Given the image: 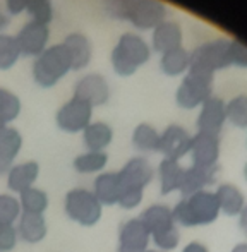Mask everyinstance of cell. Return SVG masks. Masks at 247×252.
Returning a JSON list of instances; mask_svg holds the SVG:
<instances>
[{
	"label": "cell",
	"instance_id": "1",
	"mask_svg": "<svg viewBox=\"0 0 247 252\" xmlns=\"http://www.w3.org/2000/svg\"><path fill=\"white\" fill-rule=\"evenodd\" d=\"M175 225L179 226H203L211 225L220 216V206L216 196L211 190H199L182 197L172 209Z\"/></svg>",
	"mask_w": 247,
	"mask_h": 252
},
{
	"label": "cell",
	"instance_id": "2",
	"mask_svg": "<svg viewBox=\"0 0 247 252\" xmlns=\"http://www.w3.org/2000/svg\"><path fill=\"white\" fill-rule=\"evenodd\" d=\"M119 173V184H121V194L119 202L122 209H134L143 202L144 187L153 180L154 172L151 163L143 156L130 158L124 165Z\"/></svg>",
	"mask_w": 247,
	"mask_h": 252
},
{
	"label": "cell",
	"instance_id": "3",
	"mask_svg": "<svg viewBox=\"0 0 247 252\" xmlns=\"http://www.w3.org/2000/svg\"><path fill=\"white\" fill-rule=\"evenodd\" d=\"M151 48L141 36L124 33L110 53V62L119 76H132L143 63L150 60Z\"/></svg>",
	"mask_w": 247,
	"mask_h": 252
},
{
	"label": "cell",
	"instance_id": "4",
	"mask_svg": "<svg viewBox=\"0 0 247 252\" xmlns=\"http://www.w3.org/2000/svg\"><path fill=\"white\" fill-rule=\"evenodd\" d=\"M72 70L69 52L63 43H55L45 48L33 62V77L41 88H52Z\"/></svg>",
	"mask_w": 247,
	"mask_h": 252
},
{
	"label": "cell",
	"instance_id": "5",
	"mask_svg": "<svg viewBox=\"0 0 247 252\" xmlns=\"http://www.w3.org/2000/svg\"><path fill=\"white\" fill-rule=\"evenodd\" d=\"M230 65V40H225V38L208 41L189 52V72L213 76L216 70L227 69Z\"/></svg>",
	"mask_w": 247,
	"mask_h": 252
},
{
	"label": "cell",
	"instance_id": "6",
	"mask_svg": "<svg viewBox=\"0 0 247 252\" xmlns=\"http://www.w3.org/2000/svg\"><path fill=\"white\" fill-rule=\"evenodd\" d=\"M101 202L96 199L93 190L88 189H72L67 192L63 201L65 215L72 221L79 223L81 226H93L100 221L101 211H103Z\"/></svg>",
	"mask_w": 247,
	"mask_h": 252
},
{
	"label": "cell",
	"instance_id": "7",
	"mask_svg": "<svg viewBox=\"0 0 247 252\" xmlns=\"http://www.w3.org/2000/svg\"><path fill=\"white\" fill-rule=\"evenodd\" d=\"M213 91V76L199 72H189L182 79L181 86L175 93V101L181 108L192 110L201 106L208 98H211Z\"/></svg>",
	"mask_w": 247,
	"mask_h": 252
},
{
	"label": "cell",
	"instance_id": "8",
	"mask_svg": "<svg viewBox=\"0 0 247 252\" xmlns=\"http://www.w3.org/2000/svg\"><path fill=\"white\" fill-rule=\"evenodd\" d=\"M91 117H93V106L81 98L72 96L59 108L57 115H55V122L63 132L74 134L83 132L91 124Z\"/></svg>",
	"mask_w": 247,
	"mask_h": 252
},
{
	"label": "cell",
	"instance_id": "9",
	"mask_svg": "<svg viewBox=\"0 0 247 252\" xmlns=\"http://www.w3.org/2000/svg\"><path fill=\"white\" fill-rule=\"evenodd\" d=\"M167 17V5L160 0H134L127 21L137 30H154Z\"/></svg>",
	"mask_w": 247,
	"mask_h": 252
},
{
	"label": "cell",
	"instance_id": "10",
	"mask_svg": "<svg viewBox=\"0 0 247 252\" xmlns=\"http://www.w3.org/2000/svg\"><path fill=\"white\" fill-rule=\"evenodd\" d=\"M17 45H19L21 55L28 57H38L45 48L48 47V40H50V30L48 24L38 23V21H28L19 33L16 34Z\"/></svg>",
	"mask_w": 247,
	"mask_h": 252
},
{
	"label": "cell",
	"instance_id": "11",
	"mask_svg": "<svg viewBox=\"0 0 247 252\" xmlns=\"http://www.w3.org/2000/svg\"><path fill=\"white\" fill-rule=\"evenodd\" d=\"M74 96L88 101L91 106H100L105 105L110 98V86L101 74L90 72L76 83Z\"/></svg>",
	"mask_w": 247,
	"mask_h": 252
},
{
	"label": "cell",
	"instance_id": "12",
	"mask_svg": "<svg viewBox=\"0 0 247 252\" xmlns=\"http://www.w3.org/2000/svg\"><path fill=\"white\" fill-rule=\"evenodd\" d=\"M190 141L192 136L187 132L182 126H168L163 132L160 134V151L165 158L175 159L179 161L181 158H184L185 155H189L190 151Z\"/></svg>",
	"mask_w": 247,
	"mask_h": 252
},
{
	"label": "cell",
	"instance_id": "13",
	"mask_svg": "<svg viewBox=\"0 0 247 252\" xmlns=\"http://www.w3.org/2000/svg\"><path fill=\"white\" fill-rule=\"evenodd\" d=\"M150 232L139 218H130L119 230V252H146L150 246Z\"/></svg>",
	"mask_w": 247,
	"mask_h": 252
},
{
	"label": "cell",
	"instance_id": "14",
	"mask_svg": "<svg viewBox=\"0 0 247 252\" xmlns=\"http://www.w3.org/2000/svg\"><path fill=\"white\" fill-rule=\"evenodd\" d=\"M225 122H227V112L223 100L215 96L208 98L201 105V112L197 115V132L220 136Z\"/></svg>",
	"mask_w": 247,
	"mask_h": 252
},
{
	"label": "cell",
	"instance_id": "15",
	"mask_svg": "<svg viewBox=\"0 0 247 252\" xmlns=\"http://www.w3.org/2000/svg\"><path fill=\"white\" fill-rule=\"evenodd\" d=\"M192 165L196 166H216L220 158V136L197 132L190 141Z\"/></svg>",
	"mask_w": 247,
	"mask_h": 252
},
{
	"label": "cell",
	"instance_id": "16",
	"mask_svg": "<svg viewBox=\"0 0 247 252\" xmlns=\"http://www.w3.org/2000/svg\"><path fill=\"white\" fill-rule=\"evenodd\" d=\"M220 166H196L190 165L189 168H184V177L181 184V194L184 197L190 196L194 192L204 190L208 186L216 182V175Z\"/></svg>",
	"mask_w": 247,
	"mask_h": 252
},
{
	"label": "cell",
	"instance_id": "17",
	"mask_svg": "<svg viewBox=\"0 0 247 252\" xmlns=\"http://www.w3.org/2000/svg\"><path fill=\"white\" fill-rule=\"evenodd\" d=\"M182 30L181 24L175 21H167L160 23L153 30V36H151V47L154 52L165 53L168 50H174L177 47H182Z\"/></svg>",
	"mask_w": 247,
	"mask_h": 252
},
{
	"label": "cell",
	"instance_id": "18",
	"mask_svg": "<svg viewBox=\"0 0 247 252\" xmlns=\"http://www.w3.org/2000/svg\"><path fill=\"white\" fill-rule=\"evenodd\" d=\"M38 173H40V165L36 161H24L14 165L7 172V187L12 192L23 194L24 190L33 187V184L38 179Z\"/></svg>",
	"mask_w": 247,
	"mask_h": 252
},
{
	"label": "cell",
	"instance_id": "19",
	"mask_svg": "<svg viewBox=\"0 0 247 252\" xmlns=\"http://www.w3.org/2000/svg\"><path fill=\"white\" fill-rule=\"evenodd\" d=\"M23 146V136L17 129L7 126L0 132V175L14 166V159Z\"/></svg>",
	"mask_w": 247,
	"mask_h": 252
},
{
	"label": "cell",
	"instance_id": "20",
	"mask_svg": "<svg viewBox=\"0 0 247 252\" xmlns=\"http://www.w3.org/2000/svg\"><path fill=\"white\" fill-rule=\"evenodd\" d=\"M139 220L143 221V225L146 226V230L150 232V235H156L165 230L175 226L174 216H172V209L165 204H153L150 208H146L141 213Z\"/></svg>",
	"mask_w": 247,
	"mask_h": 252
},
{
	"label": "cell",
	"instance_id": "21",
	"mask_svg": "<svg viewBox=\"0 0 247 252\" xmlns=\"http://www.w3.org/2000/svg\"><path fill=\"white\" fill-rule=\"evenodd\" d=\"M69 52L72 70H81L90 63L91 60V43L86 34L83 33H69L62 41Z\"/></svg>",
	"mask_w": 247,
	"mask_h": 252
},
{
	"label": "cell",
	"instance_id": "22",
	"mask_svg": "<svg viewBox=\"0 0 247 252\" xmlns=\"http://www.w3.org/2000/svg\"><path fill=\"white\" fill-rule=\"evenodd\" d=\"M215 196L220 206V213L227 216H239L246 206V197L242 190L232 184H220L215 190Z\"/></svg>",
	"mask_w": 247,
	"mask_h": 252
},
{
	"label": "cell",
	"instance_id": "23",
	"mask_svg": "<svg viewBox=\"0 0 247 252\" xmlns=\"http://www.w3.org/2000/svg\"><path fill=\"white\" fill-rule=\"evenodd\" d=\"M17 235L28 244H38L47 237V221L43 215L34 213H21L19 216V228Z\"/></svg>",
	"mask_w": 247,
	"mask_h": 252
},
{
	"label": "cell",
	"instance_id": "24",
	"mask_svg": "<svg viewBox=\"0 0 247 252\" xmlns=\"http://www.w3.org/2000/svg\"><path fill=\"white\" fill-rule=\"evenodd\" d=\"M158 177H160V192L167 196V194L181 189L184 166L175 159L163 158L158 166Z\"/></svg>",
	"mask_w": 247,
	"mask_h": 252
},
{
	"label": "cell",
	"instance_id": "25",
	"mask_svg": "<svg viewBox=\"0 0 247 252\" xmlns=\"http://www.w3.org/2000/svg\"><path fill=\"white\" fill-rule=\"evenodd\" d=\"M94 196L101 202V206H114L119 202L121 194V184H119L117 172H105L100 173L94 180Z\"/></svg>",
	"mask_w": 247,
	"mask_h": 252
},
{
	"label": "cell",
	"instance_id": "26",
	"mask_svg": "<svg viewBox=\"0 0 247 252\" xmlns=\"http://www.w3.org/2000/svg\"><path fill=\"white\" fill-rule=\"evenodd\" d=\"M84 144L90 151H103L114 139V130L105 122H91L83 130Z\"/></svg>",
	"mask_w": 247,
	"mask_h": 252
},
{
	"label": "cell",
	"instance_id": "27",
	"mask_svg": "<svg viewBox=\"0 0 247 252\" xmlns=\"http://www.w3.org/2000/svg\"><path fill=\"white\" fill-rule=\"evenodd\" d=\"M160 69L167 76H179L189 69V52L184 47H177L174 50L161 53Z\"/></svg>",
	"mask_w": 247,
	"mask_h": 252
},
{
	"label": "cell",
	"instance_id": "28",
	"mask_svg": "<svg viewBox=\"0 0 247 252\" xmlns=\"http://www.w3.org/2000/svg\"><path fill=\"white\" fill-rule=\"evenodd\" d=\"M132 144L139 151H158L160 132L150 124H139L132 132Z\"/></svg>",
	"mask_w": 247,
	"mask_h": 252
},
{
	"label": "cell",
	"instance_id": "29",
	"mask_svg": "<svg viewBox=\"0 0 247 252\" xmlns=\"http://www.w3.org/2000/svg\"><path fill=\"white\" fill-rule=\"evenodd\" d=\"M108 163V155L105 151H88L74 159V168L79 173H96L103 170Z\"/></svg>",
	"mask_w": 247,
	"mask_h": 252
},
{
	"label": "cell",
	"instance_id": "30",
	"mask_svg": "<svg viewBox=\"0 0 247 252\" xmlns=\"http://www.w3.org/2000/svg\"><path fill=\"white\" fill-rule=\"evenodd\" d=\"M21 209L23 213H34V215H43L45 209L48 208V196L41 189H31L24 190L21 194Z\"/></svg>",
	"mask_w": 247,
	"mask_h": 252
},
{
	"label": "cell",
	"instance_id": "31",
	"mask_svg": "<svg viewBox=\"0 0 247 252\" xmlns=\"http://www.w3.org/2000/svg\"><path fill=\"white\" fill-rule=\"evenodd\" d=\"M227 120L239 129H247V94H239L225 103Z\"/></svg>",
	"mask_w": 247,
	"mask_h": 252
},
{
	"label": "cell",
	"instance_id": "32",
	"mask_svg": "<svg viewBox=\"0 0 247 252\" xmlns=\"http://www.w3.org/2000/svg\"><path fill=\"white\" fill-rule=\"evenodd\" d=\"M21 50L16 36L0 33V70H7L19 60Z\"/></svg>",
	"mask_w": 247,
	"mask_h": 252
},
{
	"label": "cell",
	"instance_id": "33",
	"mask_svg": "<svg viewBox=\"0 0 247 252\" xmlns=\"http://www.w3.org/2000/svg\"><path fill=\"white\" fill-rule=\"evenodd\" d=\"M21 113V100L16 93L0 88V119L5 124L12 122Z\"/></svg>",
	"mask_w": 247,
	"mask_h": 252
},
{
	"label": "cell",
	"instance_id": "34",
	"mask_svg": "<svg viewBox=\"0 0 247 252\" xmlns=\"http://www.w3.org/2000/svg\"><path fill=\"white\" fill-rule=\"evenodd\" d=\"M21 202L14 196L0 194V225H12L21 216Z\"/></svg>",
	"mask_w": 247,
	"mask_h": 252
},
{
	"label": "cell",
	"instance_id": "35",
	"mask_svg": "<svg viewBox=\"0 0 247 252\" xmlns=\"http://www.w3.org/2000/svg\"><path fill=\"white\" fill-rule=\"evenodd\" d=\"M26 12H30L33 21H38V23H43V24H48L54 19L52 0H28Z\"/></svg>",
	"mask_w": 247,
	"mask_h": 252
},
{
	"label": "cell",
	"instance_id": "36",
	"mask_svg": "<svg viewBox=\"0 0 247 252\" xmlns=\"http://www.w3.org/2000/svg\"><path fill=\"white\" fill-rule=\"evenodd\" d=\"M154 242V246L160 251H174L179 247V242H181V232H179V226H172V228L165 230L161 233H156V235L151 237Z\"/></svg>",
	"mask_w": 247,
	"mask_h": 252
},
{
	"label": "cell",
	"instance_id": "37",
	"mask_svg": "<svg viewBox=\"0 0 247 252\" xmlns=\"http://www.w3.org/2000/svg\"><path fill=\"white\" fill-rule=\"evenodd\" d=\"M134 0H103V9L114 19L127 21Z\"/></svg>",
	"mask_w": 247,
	"mask_h": 252
},
{
	"label": "cell",
	"instance_id": "38",
	"mask_svg": "<svg viewBox=\"0 0 247 252\" xmlns=\"http://www.w3.org/2000/svg\"><path fill=\"white\" fill-rule=\"evenodd\" d=\"M17 244V230L14 225H0V252L12 251Z\"/></svg>",
	"mask_w": 247,
	"mask_h": 252
},
{
	"label": "cell",
	"instance_id": "39",
	"mask_svg": "<svg viewBox=\"0 0 247 252\" xmlns=\"http://www.w3.org/2000/svg\"><path fill=\"white\" fill-rule=\"evenodd\" d=\"M230 57L232 65L247 67V45L241 40H230Z\"/></svg>",
	"mask_w": 247,
	"mask_h": 252
},
{
	"label": "cell",
	"instance_id": "40",
	"mask_svg": "<svg viewBox=\"0 0 247 252\" xmlns=\"http://www.w3.org/2000/svg\"><path fill=\"white\" fill-rule=\"evenodd\" d=\"M5 5H7V10H9L12 16H17V14H21L23 10H26L28 0H5Z\"/></svg>",
	"mask_w": 247,
	"mask_h": 252
},
{
	"label": "cell",
	"instance_id": "41",
	"mask_svg": "<svg viewBox=\"0 0 247 252\" xmlns=\"http://www.w3.org/2000/svg\"><path fill=\"white\" fill-rule=\"evenodd\" d=\"M182 252H210V249L201 242H189Z\"/></svg>",
	"mask_w": 247,
	"mask_h": 252
},
{
	"label": "cell",
	"instance_id": "42",
	"mask_svg": "<svg viewBox=\"0 0 247 252\" xmlns=\"http://www.w3.org/2000/svg\"><path fill=\"white\" fill-rule=\"evenodd\" d=\"M239 226H241V230L247 235V204L241 211V215H239Z\"/></svg>",
	"mask_w": 247,
	"mask_h": 252
},
{
	"label": "cell",
	"instance_id": "43",
	"mask_svg": "<svg viewBox=\"0 0 247 252\" xmlns=\"http://www.w3.org/2000/svg\"><path fill=\"white\" fill-rule=\"evenodd\" d=\"M7 24H9V17H7V14L3 12L2 9H0V30H3Z\"/></svg>",
	"mask_w": 247,
	"mask_h": 252
},
{
	"label": "cell",
	"instance_id": "44",
	"mask_svg": "<svg viewBox=\"0 0 247 252\" xmlns=\"http://www.w3.org/2000/svg\"><path fill=\"white\" fill-rule=\"evenodd\" d=\"M230 252H247V242H241V244H237V246L234 247Z\"/></svg>",
	"mask_w": 247,
	"mask_h": 252
},
{
	"label": "cell",
	"instance_id": "45",
	"mask_svg": "<svg viewBox=\"0 0 247 252\" xmlns=\"http://www.w3.org/2000/svg\"><path fill=\"white\" fill-rule=\"evenodd\" d=\"M5 127H7V124H5V122H3V120H2V119H0V132H2V130H3V129H5Z\"/></svg>",
	"mask_w": 247,
	"mask_h": 252
},
{
	"label": "cell",
	"instance_id": "46",
	"mask_svg": "<svg viewBox=\"0 0 247 252\" xmlns=\"http://www.w3.org/2000/svg\"><path fill=\"white\" fill-rule=\"evenodd\" d=\"M244 177H246V180H247V165L244 166Z\"/></svg>",
	"mask_w": 247,
	"mask_h": 252
},
{
	"label": "cell",
	"instance_id": "47",
	"mask_svg": "<svg viewBox=\"0 0 247 252\" xmlns=\"http://www.w3.org/2000/svg\"><path fill=\"white\" fill-rule=\"evenodd\" d=\"M146 252H160V251H146Z\"/></svg>",
	"mask_w": 247,
	"mask_h": 252
}]
</instances>
